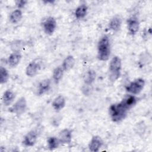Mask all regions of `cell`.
Segmentation results:
<instances>
[{
	"instance_id": "10",
	"label": "cell",
	"mask_w": 152,
	"mask_h": 152,
	"mask_svg": "<svg viewBox=\"0 0 152 152\" xmlns=\"http://www.w3.org/2000/svg\"><path fill=\"white\" fill-rule=\"evenodd\" d=\"M103 145V141L99 135H94L91 138L88 147L91 152H97Z\"/></svg>"
},
{
	"instance_id": "16",
	"label": "cell",
	"mask_w": 152,
	"mask_h": 152,
	"mask_svg": "<svg viewBox=\"0 0 152 152\" xmlns=\"http://www.w3.org/2000/svg\"><path fill=\"white\" fill-rule=\"evenodd\" d=\"M66 105V100L63 95L56 96L52 103V106L55 111L59 112L63 109Z\"/></svg>"
},
{
	"instance_id": "5",
	"label": "cell",
	"mask_w": 152,
	"mask_h": 152,
	"mask_svg": "<svg viewBox=\"0 0 152 152\" xmlns=\"http://www.w3.org/2000/svg\"><path fill=\"white\" fill-rule=\"evenodd\" d=\"M27 107V103L24 97L19 98L11 107H9L8 111L12 113L20 116L24 113Z\"/></svg>"
},
{
	"instance_id": "20",
	"label": "cell",
	"mask_w": 152,
	"mask_h": 152,
	"mask_svg": "<svg viewBox=\"0 0 152 152\" xmlns=\"http://www.w3.org/2000/svg\"><path fill=\"white\" fill-rule=\"evenodd\" d=\"M96 78V72L94 69H88L84 74L83 76L84 83L86 85L91 86V84L94 82Z\"/></svg>"
},
{
	"instance_id": "2",
	"label": "cell",
	"mask_w": 152,
	"mask_h": 152,
	"mask_svg": "<svg viewBox=\"0 0 152 152\" xmlns=\"http://www.w3.org/2000/svg\"><path fill=\"white\" fill-rule=\"evenodd\" d=\"M127 110L121 102L112 104L109 107V114L111 120L115 123L123 121L127 116Z\"/></svg>"
},
{
	"instance_id": "12",
	"label": "cell",
	"mask_w": 152,
	"mask_h": 152,
	"mask_svg": "<svg viewBox=\"0 0 152 152\" xmlns=\"http://www.w3.org/2000/svg\"><path fill=\"white\" fill-rule=\"evenodd\" d=\"M138 102V98L132 94H127L120 102L121 104L128 110L135 106Z\"/></svg>"
},
{
	"instance_id": "23",
	"label": "cell",
	"mask_w": 152,
	"mask_h": 152,
	"mask_svg": "<svg viewBox=\"0 0 152 152\" xmlns=\"http://www.w3.org/2000/svg\"><path fill=\"white\" fill-rule=\"evenodd\" d=\"M61 144V142L58 137L55 136H51L47 139L48 147L50 150H54L58 148Z\"/></svg>"
},
{
	"instance_id": "7",
	"label": "cell",
	"mask_w": 152,
	"mask_h": 152,
	"mask_svg": "<svg viewBox=\"0 0 152 152\" xmlns=\"http://www.w3.org/2000/svg\"><path fill=\"white\" fill-rule=\"evenodd\" d=\"M41 61L36 59L30 62L26 68V74L28 77H33L39 72L41 69Z\"/></svg>"
},
{
	"instance_id": "17",
	"label": "cell",
	"mask_w": 152,
	"mask_h": 152,
	"mask_svg": "<svg viewBox=\"0 0 152 152\" xmlns=\"http://www.w3.org/2000/svg\"><path fill=\"white\" fill-rule=\"evenodd\" d=\"M75 64V59L74 57L71 55H69L63 60L61 66L64 71H69L74 68Z\"/></svg>"
},
{
	"instance_id": "9",
	"label": "cell",
	"mask_w": 152,
	"mask_h": 152,
	"mask_svg": "<svg viewBox=\"0 0 152 152\" xmlns=\"http://www.w3.org/2000/svg\"><path fill=\"white\" fill-rule=\"evenodd\" d=\"M128 33L131 36L135 35L140 28V21L136 16L129 17L126 21Z\"/></svg>"
},
{
	"instance_id": "4",
	"label": "cell",
	"mask_w": 152,
	"mask_h": 152,
	"mask_svg": "<svg viewBox=\"0 0 152 152\" xmlns=\"http://www.w3.org/2000/svg\"><path fill=\"white\" fill-rule=\"evenodd\" d=\"M145 80L142 78H138L128 83L125 87V90L130 94L137 95L140 94L145 86Z\"/></svg>"
},
{
	"instance_id": "25",
	"label": "cell",
	"mask_w": 152,
	"mask_h": 152,
	"mask_svg": "<svg viewBox=\"0 0 152 152\" xmlns=\"http://www.w3.org/2000/svg\"><path fill=\"white\" fill-rule=\"evenodd\" d=\"M27 2H28V1H26V0H18L15 2V5L18 9L21 10V9L23 8L26 5Z\"/></svg>"
},
{
	"instance_id": "15",
	"label": "cell",
	"mask_w": 152,
	"mask_h": 152,
	"mask_svg": "<svg viewBox=\"0 0 152 152\" xmlns=\"http://www.w3.org/2000/svg\"><path fill=\"white\" fill-rule=\"evenodd\" d=\"M21 59V53L18 51H15L9 55L7 59V62L10 67L15 68L20 64Z\"/></svg>"
},
{
	"instance_id": "11",
	"label": "cell",
	"mask_w": 152,
	"mask_h": 152,
	"mask_svg": "<svg viewBox=\"0 0 152 152\" xmlns=\"http://www.w3.org/2000/svg\"><path fill=\"white\" fill-rule=\"evenodd\" d=\"M61 144H69L71 142L72 138V131L68 128H64L59 131L58 137Z\"/></svg>"
},
{
	"instance_id": "6",
	"label": "cell",
	"mask_w": 152,
	"mask_h": 152,
	"mask_svg": "<svg viewBox=\"0 0 152 152\" xmlns=\"http://www.w3.org/2000/svg\"><path fill=\"white\" fill-rule=\"evenodd\" d=\"M42 25L45 33L50 36L53 34L56 28L57 21L53 17L50 16L43 20Z\"/></svg>"
},
{
	"instance_id": "22",
	"label": "cell",
	"mask_w": 152,
	"mask_h": 152,
	"mask_svg": "<svg viewBox=\"0 0 152 152\" xmlns=\"http://www.w3.org/2000/svg\"><path fill=\"white\" fill-rule=\"evenodd\" d=\"M64 72L65 71L61 66H58L54 68L52 72V79L56 84L59 83V82L61 80Z\"/></svg>"
},
{
	"instance_id": "19",
	"label": "cell",
	"mask_w": 152,
	"mask_h": 152,
	"mask_svg": "<svg viewBox=\"0 0 152 152\" xmlns=\"http://www.w3.org/2000/svg\"><path fill=\"white\" fill-rule=\"evenodd\" d=\"M88 6L83 4L78 6L74 11V16L77 20H81L84 18L87 14L88 12Z\"/></svg>"
},
{
	"instance_id": "13",
	"label": "cell",
	"mask_w": 152,
	"mask_h": 152,
	"mask_svg": "<svg viewBox=\"0 0 152 152\" xmlns=\"http://www.w3.org/2000/svg\"><path fill=\"white\" fill-rule=\"evenodd\" d=\"M51 87V80L49 78H45L41 80L37 86V94L42 96L48 92Z\"/></svg>"
},
{
	"instance_id": "3",
	"label": "cell",
	"mask_w": 152,
	"mask_h": 152,
	"mask_svg": "<svg viewBox=\"0 0 152 152\" xmlns=\"http://www.w3.org/2000/svg\"><path fill=\"white\" fill-rule=\"evenodd\" d=\"M122 60L118 56H113L109 64V79L112 82L116 81L121 76Z\"/></svg>"
},
{
	"instance_id": "8",
	"label": "cell",
	"mask_w": 152,
	"mask_h": 152,
	"mask_svg": "<svg viewBox=\"0 0 152 152\" xmlns=\"http://www.w3.org/2000/svg\"><path fill=\"white\" fill-rule=\"evenodd\" d=\"M38 138V134L36 131L31 130L28 131L23 137L22 144L27 147H33L37 142Z\"/></svg>"
},
{
	"instance_id": "24",
	"label": "cell",
	"mask_w": 152,
	"mask_h": 152,
	"mask_svg": "<svg viewBox=\"0 0 152 152\" xmlns=\"http://www.w3.org/2000/svg\"><path fill=\"white\" fill-rule=\"evenodd\" d=\"M10 78V74L7 69L2 66L0 67V83L1 84L8 82Z\"/></svg>"
},
{
	"instance_id": "21",
	"label": "cell",
	"mask_w": 152,
	"mask_h": 152,
	"mask_svg": "<svg viewBox=\"0 0 152 152\" xmlns=\"http://www.w3.org/2000/svg\"><path fill=\"white\" fill-rule=\"evenodd\" d=\"M23 18V12L20 9H15L13 10L10 14L9 20L12 24H17L21 21Z\"/></svg>"
},
{
	"instance_id": "14",
	"label": "cell",
	"mask_w": 152,
	"mask_h": 152,
	"mask_svg": "<svg viewBox=\"0 0 152 152\" xmlns=\"http://www.w3.org/2000/svg\"><path fill=\"white\" fill-rule=\"evenodd\" d=\"M122 23V20L121 16L116 15L110 20L108 23V28L114 32L118 31L121 28Z\"/></svg>"
},
{
	"instance_id": "18",
	"label": "cell",
	"mask_w": 152,
	"mask_h": 152,
	"mask_svg": "<svg viewBox=\"0 0 152 152\" xmlns=\"http://www.w3.org/2000/svg\"><path fill=\"white\" fill-rule=\"evenodd\" d=\"M15 93L11 90H7L2 94V100L5 106H10L15 99Z\"/></svg>"
},
{
	"instance_id": "1",
	"label": "cell",
	"mask_w": 152,
	"mask_h": 152,
	"mask_svg": "<svg viewBox=\"0 0 152 152\" xmlns=\"http://www.w3.org/2000/svg\"><path fill=\"white\" fill-rule=\"evenodd\" d=\"M97 57L99 61H106L109 59L111 53L110 39L108 36L103 35L97 43Z\"/></svg>"
}]
</instances>
